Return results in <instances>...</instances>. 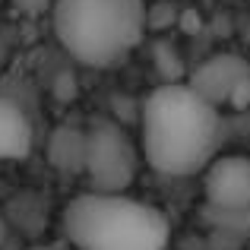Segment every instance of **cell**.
Returning <instances> with one entry per match:
<instances>
[{"label":"cell","mask_w":250,"mask_h":250,"mask_svg":"<svg viewBox=\"0 0 250 250\" xmlns=\"http://www.w3.org/2000/svg\"><path fill=\"white\" fill-rule=\"evenodd\" d=\"M146 0H54L51 25L83 67H117L146 35Z\"/></svg>","instance_id":"obj_3"},{"label":"cell","mask_w":250,"mask_h":250,"mask_svg":"<svg viewBox=\"0 0 250 250\" xmlns=\"http://www.w3.org/2000/svg\"><path fill=\"white\" fill-rule=\"evenodd\" d=\"M63 241L73 250H168V215L130 193L83 190L63 206Z\"/></svg>","instance_id":"obj_2"},{"label":"cell","mask_w":250,"mask_h":250,"mask_svg":"<svg viewBox=\"0 0 250 250\" xmlns=\"http://www.w3.org/2000/svg\"><path fill=\"white\" fill-rule=\"evenodd\" d=\"M140 146L111 117H92L85 127V181L89 190L127 193L140 174Z\"/></svg>","instance_id":"obj_4"},{"label":"cell","mask_w":250,"mask_h":250,"mask_svg":"<svg viewBox=\"0 0 250 250\" xmlns=\"http://www.w3.org/2000/svg\"><path fill=\"white\" fill-rule=\"evenodd\" d=\"M48 162L61 174H83L85 171V130L57 127L48 136Z\"/></svg>","instance_id":"obj_8"},{"label":"cell","mask_w":250,"mask_h":250,"mask_svg":"<svg viewBox=\"0 0 250 250\" xmlns=\"http://www.w3.org/2000/svg\"><path fill=\"white\" fill-rule=\"evenodd\" d=\"M206 209L250 212V155H215L203 171Z\"/></svg>","instance_id":"obj_6"},{"label":"cell","mask_w":250,"mask_h":250,"mask_svg":"<svg viewBox=\"0 0 250 250\" xmlns=\"http://www.w3.org/2000/svg\"><path fill=\"white\" fill-rule=\"evenodd\" d=\"M222 136V114L190 83H162L143 98L140 152L155 174L190 177L206 171Z\"/></svg>","instance_id":"obj_1"},{"label":"cell","mask_w":250,"mask_h":250,"mask_svg":"<svg viewBox=\"0 0 250 250\" xmlns=\"http://www.w3.org/2000/svg\"><path fill=\"white\" fill-rule=\"evenodd\" d=\"M0 70H3V35H0Z\"/></svg>","instance_id":"obj_12"},{"label":"cell","mask_w":250,"mask_h":250,"mask_svg":"<svg viewBox=\"0 0 250 250\" xmlns=\"http://www.w3.org/2000/svg\"><path fill=\"white\" fill-rule=\"evenodd\" d=\"M215 108H247L250 104V63L238 54H215L196 67L187 80Z\"/></svg>","instance_id":"obj_5"},{"label":"cell","mask_w":250,"mask_h":250,"mask_svg":"<svg viewBox=\"0 0 250 250\" xmlns=\"http://www.w3.org/2000/svg\"><path fill=\"white\" fill-rule=\"evenodd\" d=\"M6 238H10V222H6L3 215H0V247L6 244Z\"/></svg>","instance_id":"obj_11"},{"label":"cell","mask_w":250,"mask_h":250,"mask_svg":"<svg viewBox=\"0 0 250 250\" xmlns=\"http://www.w3.org/2000/svg\"><path fill=\"white\" fill-rule=\"evenodd\" d=\"M25 250H73V247H70L67 241H44V244H32Z\"/></svg>","instance_id":"obj_10"},{"label":"cell","mask_w":250,"mask_h":250,"mask_svg":"<svg viewBox=\"0 0 250 250\" xmlns=\"http://www.w3.org/2000/svg\"><path fill=\"white\" fill-rule=\"evenodd\" d=\"M32 121L13 98L0 95V162H22L32 155Z\"/></svg>","instance_id":"obj_7"},{"label":"cell","mask_w":250,"mask_h":250,"mask_svg":"<svg viewBox=\"0 0 250 250\" xmlns=\"http://www.w3.org/2000/svg\"><path fill=\"white\" fill-rule=\"evenodd\" d=\"M10 3L16 6V10H22V13H32V16H35V13H44L51 3H54V0H10Z\"/></svg>","instance_id":"obj_9"}]
</instances>
